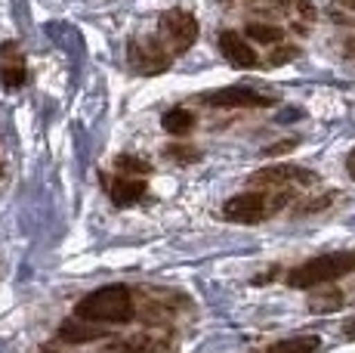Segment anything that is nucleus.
<instances>
[{
    "instance_id": "nucleus-1",
    "label": "nucleus",
    "mask_w": 355,
    "mask_h": 353,
    "mask_svg": "<svg viewBox=\"0 0 355 353\" xmlns=\"http://www.w3.org/2000/svg\"><path fill=\"white\" fill-rule=\"evenodd\" d=\"M74 316L87 319V322H102V325H124L136 316L133 291L127 285H105V288L90 291L87 297H80Z\"/></svg>"
},
{
    "instance_id": "nucleus-2",
    "label": "nucleus",
    "mask_w": 355,
    "mask_h": 353,
    "mask_svg": "<svg viewBox=\"0 0 355 353\" xmlns=\"http://www.w3.org/2000/svg\"><path fill=\"white\" fill-rule=\"evenodd\" d=\"M355 273V248L352 251H327V254L309 257V261L297 263L288 273V285L300 291H315L324 285L343 279V276Z\"/></svg>"
},
{
    "instance_id": "nucleus-3",
    "label": "nucleus",
    "mask_w": 355,
    "mask_h": 353,
    "mask_svg": "<svg viewBox=\"0 0 355 353\" xmlns=\"http://www.w3.org/2000/svg\"><path fill=\"white\" fill-rule=\"evenodd\" d=\"M293 192H266V189H248V192H238L223 205V220L229 223H244V227H254L263 223L266 217H272L278 208H284L291 202Z\"/></svg>"
},
{
    "instance_id": "nucleus-4",
    "label": "nucleus",
    "mask_w": 355,
    "mask_h": 353,
    "mask_svg": "<svg viewBox=\"0 0 355 353\" xmlns=\"http://www.w3.org/2000/svg\"><path fill=\"white\" fill-rule=\"evenodd\" d=\"M322 176L309 167H300L291 165V161H282V165H269V167H259L257 174H250L248 186L254 189H266V192H297V189L306 186H318Z\"/></svg>"
},
{
    "instance_id": "nucleus-5",
    "label": "nucleus",
    "mask_w": 355,
    "mask_h": 353,
    "mask_svg": "<svg viewBox=\"0 0 355 353\" xmlns=\"http://www.w3.org/2000/svg\"><path fill=\"white\" fill-rule=\"evenodd\" d=\"M158 38L164 40V47H167L173 56H182V53L192 50L195 40H198V19L189 10H180V6L161 13Z\"/></svg>"
},
{
    "instance_id": "nucleus-6",
    "label": "nucleus",
    "mask_w": 355,
    "mask_h": 353,
    "mask_svg": "<svg viewBox=\"0 0 355 353\" xmlns=\"http://www.w3.org/2000/svg\"><path fill=\"white\" fill-rule=\"evenodd\" d=\"M170 59H173V53L164 47L161 38H133L127 44L130 69H133L136 74H146V78L167 72L170 69Z\"/></svg>"
},
{
    "instance_id": "nucleus-7",
    "label": "nucleus",
    "mask_w": 355,
    "mask_h": 353,
    "mask_svg": "<svg viewBox=\"0 0 355 353\" xmlns=\"http://www.w3.org/2000/svg\"><path fill=\"white\" fill-rule=\"evenodd\" d=\"M201 103L216 106V108H266V106H275V97L257 90V87H248V84H232V87H220V90L204 93Z\"/></svg>"
},
{
    "instance_id": "nucleus-8",
    "label": "nucleus",
    "mask_w": 355,
    "mask_h": 353,
    "mask_svg": "<svg viewBox=\"0 0 355 353\" xmlns=\"http://www.w3.org/2000/svg\"><path fill=\"white\" fill-rule=\"evenodd\" d=\"M28 78V65H25V53L16 40H3L0 44V84L6 90H19Z\"/></svg>"
},
{
    "instance_id": "nucleus-9",
    "label": "nucleus",
    "mask_w": 355,
    "mask_h": 353,
    "mask_svg": "<svg viewBox=\"0 0 355 353\" xmlns=\"http://www.w3.org/2000/svg\"><path fill=\"white\" fill-rule=\"evenodd\" d=\"M220 53L235 69H257V63H259L250 40L241 38L238 31H220Z\"/></svg>"
},
{
    "instance_id": "nucleus-10",
    "label": "nucleus",
    "mask_w": 355,
    "mask_h": 353,
    "mask_svg": "<svg viewBox=\"0 0 355 353\" xmlns=\"http://www.w3.org/2000/svg\"><path fill=\"white\" fill-rule=\"evenodd\" d=\"M102 353H173V347L167 344V338H155V335H127V338H114L108 341Z\"/></svg>"
},
{
    "instance_id": "nucleus-11",
    "label": "nucleus",
    "mask_w": 355,
    "mask_h": 353,
    "mask_svg": "<svg viewBox=\"0 0 355 353\" xmlns=\"http://www.w3.org/2000/svg\"><path fill=\"white\" fill-rule=\"evenodd\" d=\"M324 341L318 335H291V338H282V341H275L272 347H266L263 353H322Z\"/></svg>"
},
{
    "instance_id": "nucleus-12",
    "label": "nucleus",
    "mask_w": 355,
    "mask_h": 353,
    "mask_svg": "<svg viewBox=\"0 0 355 353\" xmlns=\"http://www.w3.org/2000/svg\"><path fill=\"white\" fill-rule=\"evenodd\" d=\"M102 335L105 331L96 329L93 322H87V319H74V322L59 325V341H65V344H90V341H99Z\"/></svg>"
},
{
    "instance_id": "nucleus-13",
    "label": "nucleus",
    "mask_w": 355,
    "mask_h": 353,
    "mask_svg": "<svg viewBox=\"0 0 355 353\" xmlns=\"http://www.w3.org/2000/svg\"><path fill=\"white\" fill-rule=\"evenodd\" d=\"M108 195H112L114 205H133V202H139L142 195H146V183L118 176V180H112V186H108Z\"/></svg>"
},
{
    "instance_id": "nucleus-14",
    "label": "nucleus",
    "mask_w": 355,
    "mask_h": 353,
    "mask_svg": "<svg viewBox=\"0 0 355 353\" xmlns=\"http://www.w3.org/2000/svg\"><path fill=\"white\" fill-rule=\"evenodd\" d=\"M161 127L170 133V137H186V133L195 127V115L189 112V108H170V112H164Z\"/></svg>"
},
{
    "instance_id": "nucleus-15",
    "label": "nucleus",
    "mask_w": 355,
    "mask_h": 353,
    "mask_svg": "<svg viewBox=\"0 0 355 353\" xmlns=\"http://www.w3.org/2000/svg\"><path fill=\"white\" fill-rule=\"evenodd\" d=\"M244 38L257 40V44L263 47H278L284 40V31L278 28V25H266V22H250L248 28H244Z\"/></svg>"
},
{
    "instance_id": "nucleus-16",
    "label": "nucleus",
    "mask_w": 355,
    "mask_h": 353,
    "mask_svg": "<svg viewBox=\"0 0 355 353\" xmlns=\"http://www.w3.org/2000/svg\"><path fill=\"white\" fill-rule=\"evenodd\" d=\"M309 307L315 310V313H334V310L343 307V295H340L337 288H331V295H315L312 297Z\"/></svg>"
},
{
    "instance_id": "nucleus-17",
    "label": "nucleus",
    "mask_w": 355,
    "mask_h": 353,
    "mask_svg": "<svg viewBox=\"0 0 355 353\" xmlns=\"http://www.w3.org/2000/svg\"><path fill=\"white\" fill-rule=\"evenodd\" d=\"M114 167H118L121 174H148L152 171V167H148L142 158H136V155H118V158H114Z\"/></svg>"
},
{
    "instance_id": "nucleus-18",
    "label": "nucleus",
    "mask_w": 355,
    "mask_h": 353,
    "mask_svg": "<svg viewBox=\"0 0 355 353\" xmlns=\"http://www.w3.org/2000/svg\"><path fill=\"white\" fill-rule=\"evenodd\" d=\"M238 3H248V6H259V10H284L293 0H238Z\"/></svg>"
},
{
    "instance_id": "nucleus-19",
    "label": "nucleus",
    "mask_w": 355,
    "mask_h": 353,
    "mask_svg": "<svg viewBox=\"0 0 355 353\" xmlns=\"http://www.w3.org/2000/svg\"><path fill=\"white\" fill-rule=\"evenodd\" d=\"M293 56H300L297 47H282L278 53H272L269 63H272V65H284V63H288V59H293Z\"/></svg>"
},
{
    "instance_id": "nucleus-20",
    "label": "nucleus",
    "mask_w": 355,
    "mask_h": 353,
    "mask_svg": "<svg viewBox=\"0 0 355 353\" xmlns=\"http://www.w3.org/2000/svg\"><path fill=\"white\" fill-rule=\"evenodd\" d=\"M167 155H170V158H182V161H192V158H198V149H182V146H170V149H167Z\"/></svg>"
},
{
    "instance_id": "nucleus-21",
    "label": "nucleus",
    "mask_w": 355,
    "mask_h": 353,
    "mask_svg": "<svg viewBox=\"0 0 355 353\" xmlns=\"http://www.w3.org/2000/svg\"><path fill=\"white\" fill-rule=\"evenodd\" d=\"M297 146V140H284V142H278V146H269L266 149V155H282V152H288V149Z\"/></svg>"
},
{
    "instance_id": "nucleus-22",
    "label": "nucleus",
    "mask_w": 355,
    "mask_h": 353,
    "mask_svg": "<svg viewBox=\"0 0 355 353\" xmlns=\"http://www.w3.org/2000/svg\"><path fill=\"white\" fill-rule=\"evenodd\" d=\"M346 174L355 180V149H349V155H346Z\"/></svg>"
},
{
    "instance_id": "nucleus-23",
    "label": "nucleus",
    "mask_w": 355,
    "mask_h": 353,
    "mask_svg": "<svg viewBox=\"0 0 355 353\" xmlns=\"http://www.w3.org/2000/svg\"><path fill=\"white\" fill-rule=\"evenodd\" d=\"M343 335H346V338H352V341H355V316H352L349 322L343 325Z\"/></svg>"
},
{
    "instance_id": "nucleus-24",
    "label": "nucleus",
    "mask_w": 355,
    "mask_h": 353,
    "mask_svg": "<svg viewBox=\"0 0 355 353\" xmlns=\"http://www.w3.org/2000/svg\"><path fill=\"white\" fill-rule=\"evenodd\" d=\"M343 50H346V56H352V59H355V38L346 40V47H343Z\"/></svg>"
},
{
    "instance_id": "nucleus-25",
    "label": "nucleus",
    "mask_w": 355,
    "mask_h": 353,
    "mask_svg": "<svg viewBox=\"0 0 355 353\" xmlns=\"http://www.w3.org/2000/svg\"><path fill=\"white\" fill-rule=\"evenodd\" d=\"M340 6H343V10H349V13H355V0H337Z\"/></svg>"
}]
</instances>
